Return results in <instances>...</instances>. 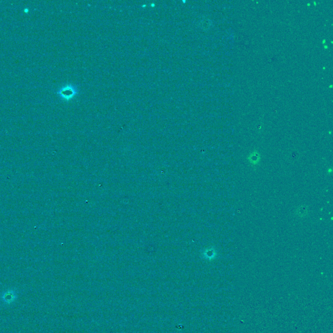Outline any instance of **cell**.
<instances>
[{
  "label": "cell",
  "mask_w": 333,
  "mask_h": 333,
  "mask_svg": "<svg viewBox=\"0 0 333 333\" xmlns=\"http://www.w3.org/2000/svg\"><path fill=\"white\" fill-rule=\"evenodd\" d=\"M61 98L68 101L71 100L76 94V89L72 85H66L65 87H62L57 92Z\"/></svg>",
  "instance_id": "obj_1"
},
{
  "label": "cell",
  "mask_w": 333,
  "mask_h": 333,
  "mask_svg": "<svg viewBox=\"0 0 333 333\" xmlns=\"http://www.w3.org/2000/svg\"><path fill=\"white\" fill-rule=\"evenodd\" d=\"M15 298H16V296L11 291H7L6 293H5L4 295H3V299H4V301L8 303L13 302L15 299Z\"/></svg>",
  "instance_id": "obj_2"
}]
</instances>
